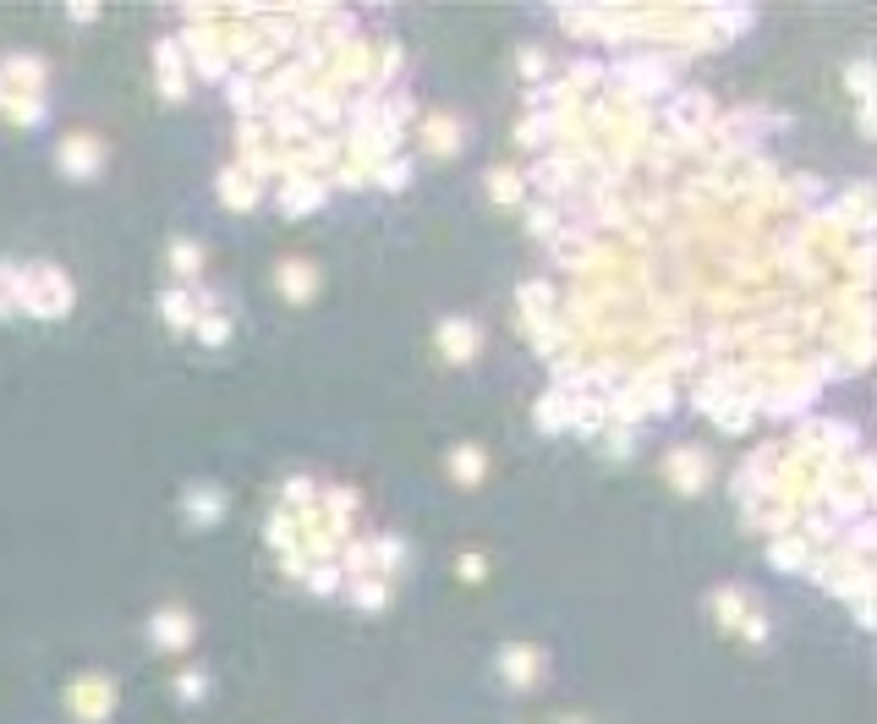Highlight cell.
I'll return each instance as SVG.
<instances>
[{
  "label": "cell",
  "mask_w": 877,
  "mask_h": 724,
  "mask_svg": "<svg viewBox=\"0 0 877 724\" xmlns=\"http://www.w3.org/2000/svg\"><path fill=\"white\" fill-rule=\"evenodd\" d=\"M17 285H23V302L39 307V313H61V307L72 302V285H67L56 269H34V275H23Z\"/></svg>",
  "instance_id": "cell-1"
},
{
  "label": "cell",
  "mask_w": 877,
  "mask_h": 724,
  "mask_svg": "<svg viewBox=\"0 0 877 724\" xmlns=\"http://www.w3.org/2000/svg\"><path fill=\"white\" fill-rule=\"evenodd\" d=\"M110 697H116V686H110L105 675H83V680L72 686V708H78V719H105V713H110Z\"/></svg>",
  "instance_id": "cell-2"
},
{
  "label": "cell",
  "mask_w": 877,
  "mask_h": 724,
  "mask_svg": "<svg viewBox=\"0 0 877 724\" xmlns=\"http://www.w3.org/2000/svg\"><path fill=\"white\" fill-rule=\"evenodd\" d=\"M438 346L451 351V362H467V357H472V346H478V329H472L467 318H451L445 329H438Z\"/></svg>",
  "instance_id": "cell-3"
},
{
  "label": "cell",
  "mask_w": 877,
  "mask_h": 724,
  "mask_svg": "<svg viewBox=\"0 0 877 724\" xmlns=\"http://www.w3.org/2000/svg\"><path fill=\"white\" fill-rule=\"evenodd\" d=\"M500 669H505V680L527 686V680L538 675V653H533V647H505V653H500Z\"/></svg>",
  "instance_id": "cell-4"
},
{
  "label": "cell",
  "mask_w": 877,
  "mask_h": 724,
  "mask_svg": "<svg viewBox=\"0 0 877 724\" xmlns=\"http://www.w3.org/2000/svg\"><path fill=\"white\" fill-rule=\"evenodd\" d=\"M192 637V626H187V615H176V609H165V615H154V642L160 647H182Z\"/></svg>",
  "instance_id": "cell-5"
},
{
  "label": "cell",
  "mask_w": 877,
  "mask_h": 724,
  "mask_svg": "<svg viewBox=\"0 0 877 724\" xmlns=\"http://www.w3.org/2000/svg\"><path fill=\"white\" fill-rule=\"evenodd\" d=\"M61 165H67V171H94V165H100V143H94V138H67Z\"/></svg>",
  "instance_id": "cell-6"
},
{
  "label": "cell",
  "mask_w": 877,
  "mask_h": 724,
  "mask_svg": "<svg viewBox=\"0 0 877 724\" xmlns=\"http://www.w3.org/2000/svg\"><path fill=\"white\" fill-rule=\"evenodd\" d=\"M280 280H285V291H291V296H313V285H318L307 264H285V269H280Z\"/></svg>",
  "instance_id": "cell-7"
},
{
  "label": "cell",
  "mask_w": 877,
  "mask_h": 724,
  "mask_svg": "<svg viewBox=\"0 0 877 724\" xmlns=\"http://www.w3.org/2000/svg\"><path fill=\"white\" fill-rule=\"evenodd\" d=\"M669 472H675V478H680V489L691 494V489H697V472H702V462H697L691 451H675V456H669Z\"/></svg>",
  "instance_id": "cell-8"
},
{
  "label": "cell",
  "mask_w": 877,
  "mask_h": 724,
  "mask_svg": "<svg viewBox=\"0 0 877 724\" xmlns=\"http://www.w3.org/2000/svg\"><path fill=\"white\" fill-rule=\"evenodd\" d=\"M165 313H171V324H192V318H198V313H192V302H187V296H176V291L165 296Z\"/></svg>",
  "instance_id": "cell-9"
},
{
  "label": "cell",
  "mask_w": 877,
  "mask_h": 724,
  "mask_svg": "<svg viewBox=\"0 0 877 724\" xmlns=\"http://www.w3.org/2000/svg\"><path fill=\"white\" fill-rule=\"evenodd\" d=\"M171 258H176V269H182V275H192V264H198V247H192V242H176V253H171Z\"/></svg>",
  "instance_id": "cell-10"
},
{
  "label": "cell",
  "mask_w": 877,
  "mask_h": 724,
  "mask_svg": "<svg viewBox=\"0 0 877 724\" xmlns=\"http://www.w3.org/2000/svg\"><path fill=\"white\" fill-rule=\"evenodd\" d=\"M456 472H461V478H478V472H483V456H478V451H461V456H456Z\"/></svg>",
  "instance_id": "cell-11"
},
{
  "label": "cell",
  "mask_w": 877,
  "mask_h": 724,
  "mask_svg": "<svg viewBox=\"0 0 877 724\" xmlns=\"http://www.w3.org/2000/svg\"><path fill=\"white\" fill-rule=\"evenodd\" d=\"M214 505H220L214 494H192V511H198V516H214Z\"/></svg>",
  "instance_id": "cell-12"
}]
</instances>
